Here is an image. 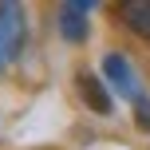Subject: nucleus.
<instances>
[{
    "instance_id": "obj_3",
    "label": "nucleus",
    "mask_w": 150,
    "mask_h": 150,
    "mask_svg": "<svg viewBox=\"0 0 150 150\" xmlns=\"http://www.w3.org/2000/svg\"><path fill=\"white\" fill-rule=\"evenodd\" d=\"M87 16H91V0H67V4L59 8L55 28H59V36L67 40V44H83V40H87V32H91Z\"/></svg>"
},
{
    "instance_id": "obj_5",
    "label": "nucleus",
    "mask_w": 150,
    "mask_h": 150,
    "mask_svg": "<svg viewBox=\"0 0 150 150\" xmlns=\"http://www.w3.org/2000/svg\"><path fill=\"white\" fill-rule=\"evenodd\" d=\"M119 20L127 24L138 40H150V0H130V4H122Z\"/></svg>"
},
{
    "instance_id": "obj_6",
    "label": "nucleus",
    "mask_w": 150,
    "mask_h": 150,
    "mask_svg": "<svg viewBox=\"0 0 150 150\" xmlns=\"http://www.w3.org/2000/svg\"><path fill=\"white\" fill-rule=\"evenodd\" d=\"M130 111H134V122L142 130H150V91H138L134 99H130Z\"/></svg>"
},
{
    "instance_id": "obj_2",
    "label": "nucleus",
    "mask_w": 150,
    "mask_h": 150,
    "mask_svg": "<svg viewBox=\"0 0 150 150\" xmlns=\"http://www.w3.org/2000/svg\"><path fill=\"white\" fill-rule=\"evenodd\" d=\"M103 79L111 83V91L119 99H127V103L138 95V91H146L142 79H138V71H134V63H130L122 52H107L103 55Z\"/></svg>"
},
{
    "instance_id": "obj_4",
    "label": "nucleus",
    "mask_w": 150,
    "mask_h": 150,
    "mask_svg": "<svg viewBox=\"0 0 150 150\" xmlns=\"http://www.w3.org/2000/svg\"><path fill=\"white\" fill-rule=\"evenodd\" d=\"M75 87H79L83 103H87L95 115H111V111H115V103H111V91H107V83L99 79V75L79 71V75H75Z\"/></svg>"
},
{
    "instance_id": "obj_1",
    "label": "nucleus",
    "mask_w": 150,
    "mask_h": 150,
    "mask_svg": "<svg viewBox=\"0 0 150 150\" xmlns=\"http://www.w3.org/2000/svg\"><path fill=\"white\" fill-rule=\"evenodd\" d=\"M24 40H28V20H24L20 4H0V71L20 55Z\"/></svg>"
}]
</instances>
